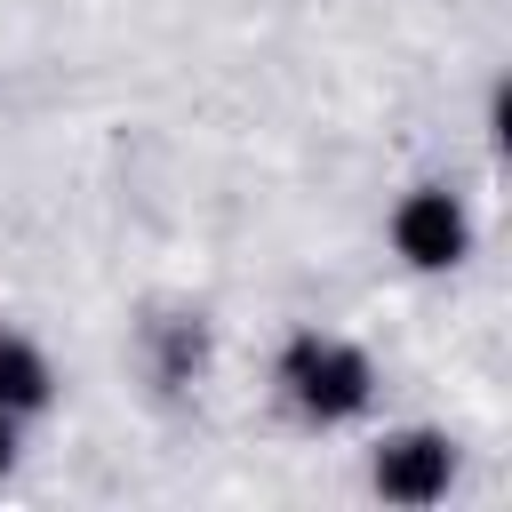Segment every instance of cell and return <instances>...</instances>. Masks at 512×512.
<instances>
[{
  "label": "cell",
  "mask_w": 512,
  "mask_h": 512,
  "mask_svg": "<svg viewBox=\"0 0 512 512\" xmlns=\"http://www.w3.org/2000/svg\"><path fill=\"white\" fill-rule=\"evenodd\" d=\"M272 392L296 424L312 432H344L376 408V360L336 336V328H288L280 352H272Z\"/></svg>",
  "instance_id": "cell-1"
},
{
  "label": "cell",
  "mask_w": 512,
  "mask_h": 512,
  "mask_svg": "<svg viewBox=\"0 0 512 512\" xmlns=\"http://www.w3.org/2000/svg\"><path fill=\"white\" fill-rule=\"evenodd\" d=\"M384 240H392V256L408 272H456L472 256L480 224H472V208H464L456 184H408L392 200V216H384Z\"/></svg>",
  "instance_id": "cell-2"
},
{
  "label": "cell",
  "mask_w": 512,
  "mask_h": 512,
  "mask_svg": "<svg viewBox=\"0 0 512 512\" xmlns=\"http://www.w3.org/2000/svg\"><path fill=\"white\" fill-rule=\"evenodd\" d=\"M456 440L440 432V424H392L376 448H368V488L384 496V504H400V512H432V504H448V488H456Z\"/></svg>",
  "instance_id": "cell-3"
},
{
  "label": "cell",
  "mask_w": 512,
  "mask_h": 512,
  "mask_svg": "<svg viewBox=\"0 0 512 512\" xmlns=\"http://www.w3.org/2000/svg\"><path fill=\"white\" fill-rule=\"evenodd\" d=\"M0 408L24 416V424L56 408V360L40 352V336H24L8 320H0Z\"/></svg>",
  "instance_id": "cell-4"
},
{
  "label": "cell",
  "mask_w": 512,
  "mask_h": 512,
  "mask_svg": "<svg viewBox=\"0 0 512 512\" xmlns=\"http://www.w3.org/2000/svg\"><path fill=\"white\" fill-rule=\"evenodd\" d=\"M144 368L160 392H184L200 368H208V320L200 312H168V320H144Z\"/></svg>",
  "instance_id": "cell-5"
},
{
  "label": "cell",
  "mask_w": 512,
  "mask_h": 512,
  "mask_svg": "<svg viewBox=\"0 0 512 512\" xmlns=\"http://www.w3.org/2000/svg\"><path fill=\"white\" fill-rule=\"evenodd\" d=\"M16 456H24V416H8V408H0V480L16 472Z\"/></svg>",
  "instance_id": "cell-6"
}]
</instances>
